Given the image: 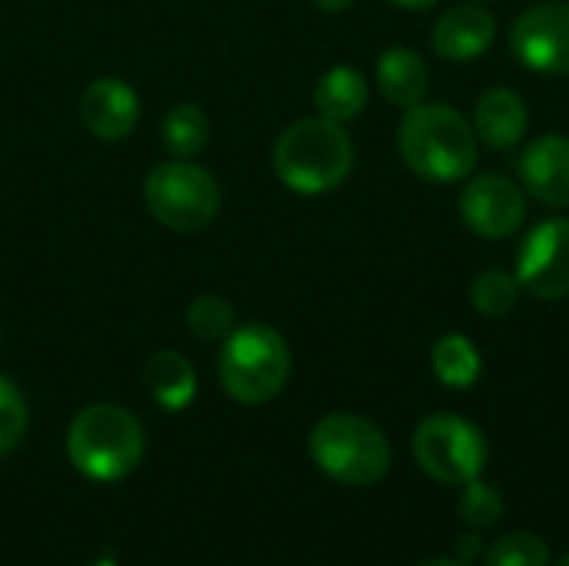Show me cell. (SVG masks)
<instances>
[{
	"label": "cell",
	"mask_w": 569,
	"mask_h": 566,
	"mask_svg": "<svg viewBox=\"0 0 569 566\" xmlns=\"http://www.w3.org/2000/svg\"><path fill=\"white\" fill-rule=\"evenodd\" d=\"M497 37V17L480 3L450 7L433 27V50L443 60H477Z\"/></svg>",
	"instance_id": "13"
},
{
	"label": "cell",
	"mask_w": 569,
	"mask_h": 566,
	"mask_svg": "<svg viewBox=\"0 0 569 566\" xmlns=\"http://www.w3.org/2000/svg\"><path fill=\"white\" fill-rule=\"evenodd\" d=\"M367 97H370V87H367L363 73L353 67H333L313 87V107L320 110V117H327L333 123H347V120L360 117L367 107Z\"/></svg>",
	"instance_id": "17"
},
{
	"label": "cell",
	"mask_w": 569,
	"mask_h": 566,
	"mask_svg": "<svg viewBox=\"0 0 569 566\" xmlns=\"http://www.w3.org/2000/svg\"><path fill=\"white\" fill-rule=\"evenodd\" d=\"M467 490H463V497H460V517H463V524H470V527H477V530H483V527H493L500 517H503V497H500V490L497 487H490V484H483L480 477L477 480H470V484H463Z\"/></svg>",
	"instance_id": "23"
},
{
	"label": "cell",
	"mask_w": 569,
	"mask_h": 566,
	"mask_svg": "<svg viewBox=\"0 0 569 566\" xmlns=\"http://www.w3.org/2000/svg\"><path fill=\"white\" fill-rule=\"evenodd\" d=\"M397 147L403 163L437 183L460 180L477 163V133L467 117L450 103H413L407 107Z\"/></svg>",
	"instance_id": "1"
},
{
	"label": "cell",
	"mask_w": 569,
	"mask_h": 566,
	"mask_svg": "<svg viewBox=\"0 0 569 566\" xmlns=\"http://www.w3.org/2000/svg\"><path fill=\"white\" fill-rule=\"evenodd\" d=\"M517 280L540 300H563L569 294V220L553 217L530 230L517 250Z\"/></svg>",
	"instance_id": "9"
},
{
	"label": "cell",
	"mask_w": 569,
	"mask_h": 566,
	"mask_svg": "<svg viewBox=\"0 0 569 566\" xmlns=\"http://www.w3.org/2000/svg\"><path fill=\"white\" fill-rule=\"evenodd\" d=\"M67 454L70 464L90 480H123L143 457V427L117 404H90L67 430Z\"/></svg>",
	"instance_id": "3"
},
{
	"label": "cell",
	"mask_w": 569,
	"mask_h": 566,
	"mask_svg": "<svg viewBox=\"0 0 569 566\" xmlns=\"http://www.w3.org/2000/svg\"><path fill=\"white\" fill-rule=\"evenodd\" d=\"M517 167L523 190H530L540 203L569 207V137H537L527 143Z\"/></svg>",
	"instance_id": "12"
},
{
	"label": "cell",
	"mask_w": 569,
	"mask_h": 566,
	"mask_svg": "<svg viewBox=\"0 0 569 566\" xmlns=\"http://www.w3.org/2000/svg\"><path fill=\"white\" fill-rule=\"evenodd\" d=\"M487 566H547L550 547L537 534H507L493 547H487Z\"/></svg>",
	"instance_id": "22"
},
{
	"label": "cell",
	"mask_w": 569,
	"mask_h": 566,
	"mask_svg": "<svg viewBox=\"0 0 569 566\" xmlns=\"http://www.w3.org/2000/svg\"><path fill=\"white\" fill-rule=\"evenodd\" d=\"M457 547H460V557H463V560H473V557L487 554V544H483L480 537H460Z\"/></svg>",
	"instance_id": "25"
},
{
	"label": "cell",
	"mask_w": 569,
	"mask_h": 566,
	"mask_svg": "<svg viewBox=\"0 0 569 566\" xmlns=\"http://www.w3.org/2000/svg\"><path fill=\"white\" fill-rule=\"evenodd\" d=\"M413 457L427 477L463 487L483 474L490 460V444L477 424L457 414H433L413 434Z\"/></svg>",
	"instance_id": "7"
},
{
	"label": "cell",
	"mask_w": 569,
	"mask_h": 566,
	"mask_svg": "<svg viewBox=\"0 0 569 566\" xmlns=\"http://www.w3.org/2000/svg\"><path fill=\"white\" fill-rule=\"evenodd\" d=\"M390 3H397V7H403V10H430L437 0H390Z\"/></svg>",
	"instance_id": "27"
},
{
	"label": "cell",
	"mask_w": 569,
	"mask_h": 566,
	"mask_svg": "<svg viewBox=\"0 0 569 566\" xmlns=\"http://www.w3.org/2000/svg\"><path fill=\"white\" fill-rule=\"evenodd\" d=\"M27 404L23 394L17 390L13 380L0 377V457H7L10 450H17V444L27 434Z\"/></svg>",
	"instance_id": "24"
},
{
	"label": "cell",
	"mask_w": 569,
	"mask_h": 566,
	"mask_svg": "<svg viewBox=\"0 0 569 566\" xmlns=\"http://www.w3.org/2000/svg\"><path fill=\"white\" fill-rule=\"evenodd\" d=\"M473 133L490 150H513L527 133V103L520 93L507 87H493L477 100Z\"/></svg>",
	"instance_id": "14"
},
{
	"label": "cell",
	"mask_w": 569,
	"mask_h": 566,
	"mask_svg": "<svg viewBox=\"0 0 569 566\" xmlns=\"http://www.w3.org/2000/svg\"><path fill=\"white\" fill-rule=\"evenodd\" d=\"M557 566H569V554H567V557H563V560H560V564H557Z\"/></svg>",
	"instance_id": "29"
},
{
	"label": "cell",
	"mask_w": 569,
	"mask_h": 566,
	"mask_svg": "<svg viewBox=\"0 0 569 566\" xmlns=\"http://www.w3.org/2000/svg\"><path fill=\"white\" fill-rule=\"evenodd\" d=\"M320 10H327V13H340V10H347V7H353V0H313Z\"/></svg>",
	"instance_id": "26"
},
{
	"label": "cell",
	"mask_w": 569,
	"mask_h": 566,
	"mask_svg": "<svg viewBox=\"0 0 569 566\" xmlns=\"http://www.w3.org/2000/svg\"><path fill=\"white\" fill-rule=\"evenodd\" d=\"M377 87L393 107H413V103H423L427 97L430 70L417 50L390 47L377 60Z\"/></svg>",
	"instance_id": "15"
},
{
	"label": "cell",
	"mask_w": 569,
	"mask_h": 566,
	"mask_svg": "<svg viewBox=\"0 0 569 566\" xmlns=\"http://www.w3.org/2000/svg\"><path fill=\"white\" fill-rule=\"evenodd\" d=\"M273 170L283 187L303 197L340 187L353 170V140L343 123L310 117L290 123L273 143Z\"/></svg>",
	"instance_id": "2"
},
{
	"label": "cell",
	"mask_w": 569,
	"mask_h": 566,
	"mask_svg": "<svg viewBox=\"0 0 569 566\" xmlns=\"http://www.w3.org/2000/svg\"><path fill=\"white\" fill-rule=\"evenodd\" d=\"M143 200L153 220L177 234L203 230L220 214V187L213 173H207L200 163H190L183 157L157 163L147 173Z\"/></svg>",
	"instance_id": "6"
},
{
	"label": "cell",
	"mask_w": 569,
	"mask_h": 566,
	"mask_svg": "<svg viewBox=\"0 0 569 566\" xmlns=\"http://www.w3.org/2000/svg\"><path fill=\"white\" fill-rule=\"evenodd\" d=\"M310 457L313 464L347 484L370 487L390 470V444L377 424L357 414H327L310 430Z\"/></svg>",
	"instance_id": "5"
},
{
	"label": "cell",
	"mask_w": 569,
	"mask_h": 566,
	"mask_svg": "<svg viewBox=\"0 0 569 566\" xmlns=\"http://www.w3.org/2000/svg\"><path fill=\"white\" fill-rule=\"evenodd\" d=\"M210 140V120L197 103H173L163 117V143L173 157H197Z\"/></svg>",
	"instance_id": "19"
},
{
	"label": "cell",
	"mask_w": 569,
	"mask_h": 566,
	"mask_svg": "<svg viewBox=\"0 0 569 566\" xmlns=\"http://www.w3.org/2000/svg\"><path fill=\"white\" fill-rule=\"evenodd\" d=\"M510 47L517 60L540 73H569V3H533L513 20Z\"/></svg>",
	"instance_id": "8"
},
{
	"label": "cell",
	"mask_w": 569,
	"mask_h": 566,
	"mask_svg": "<svg viewBox=\"0 0 569 566\" xmlns=\"http://www.w3.org/2000/svg\"><path fill=\"white\" fill-rule=\"evenodd\" d=\"M433 374L440 384L453 387V390H467L480 380L483 360L473 347V340H467L463 334H447L433 344Z\"/></svg>",
	"instance_id": "18"
},
{
	"label": "cell",
	"mask_w": 569,
	"mask_h": 566,
	"mask_svg": "<svg viewBox=\"0 0 569 566\" xmlns=\"http://www.w3.org/2000/svg\"><path fill=\"white\" fill-rule=\"evenodd\" d=\"M420 566H470L467 560H430V564H420Z\"/></svg>",
	"instance_id": "28"
},
{
	"label": "cell",
	"mask_w": 569,
	"mask_h": 566,
	"mask_svg": "<svg viewBox=\"0 0 569 566\" xmlns=\"http://www.w3.org/2000/svg\"><path fill=\"white\" fill-rule=\"evenodd\" d=\"M0 344H3V334H0Z\"/></svg>",
	"instance_id": "30"
},
{
	"label": "cell",
	"mask_w": 569,
	"mask_h": 566,
	"mask_svg": "<svg viewBox=\"0 0 569 566\" xmlns=\"http://www.w3.org/2000/svg\"><path fill=\"white\" fill-rule=\"evenodd\" d=\"M143 384L163 410H183L197 397L193 364L177 350H157L143 367Z\"/></svg>",
	"instance_id": "16"
},
{
	"label": "cell",
	"mask_w": 569,
	"mask_h": 566,
	"mask_svg": "<svg viewBox=\"0 0 569 566\" xmlns=\"http://www.w3.org/2000/svg\"><path fill=\"white\" fill-rule=\"evenodd\" d=\"M80 120L83 127L107 143L130 137L140 120V97L120 77H97L80 93Z\"/></svg>",
	"instance_id": "11"
},
{
	"label": "cell",
	"mask_w": 569,
	"mask_h": 566,
	"mask_svg": "<svg viewBox=\"0 0 569 566\" xmlns=\"http://www.w3.org/2000/svg\"><path fill=\"white\" fill-rule=\"evenodd\" d=\"M290 347L280 330L267 324H243L223 340L217 374L230 400L260 407L270 404L290 380Z\"/></svg>",
	"instance_id": "4"
},
{
	"label": "cell",
	"mask_w": 569,
	"mask_h": 566,
	"mask_svg": "<svg viewBox=\"0 0 569 566\" xmlns=\"http://www.w3.org/2000/svg\"><path fill=\"white\" fill-rule=\"evenodd\" d=\"M517 297H520V280L517 274H507V270H483L470 284V304L487 317L510 314L517 307Z\"/></svg>",
	"instance_id": "20"
},
{
	"label": "cell",
	"mask_w": 569,
	"mask_h": 566,
	"mask_svg": "<svg viewBox=\"0 0 569 566\" xmlns=\"http://www.w3.org/2000/svg\"><path fill=\"white\" fill-rule=\"evenodd\" d=\"M233 307L217 294H200L187 307V330L200 340H227L233 334Z\"/></svg>",
	"instance_id": "21"
},
{
	"label": "cell",
	"mask_w": 569,
	"mask_h": 566,
	"mask_svg": "<svg viewBox=\"0 0 569 566\" xmlns=\"http://www.w3.org/2000/svg\"><path fill=\"white\" fill-rule=\"evenodd\" d=\"M460 217L473 234L503 240L520 230V224L527 217V200L513 180H507L500 173H483L463 187Z\"/></svg>",
	"instance_id": "10"
}]
</instances>
